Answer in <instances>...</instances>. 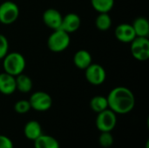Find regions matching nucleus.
Returning <instances> with one entry per match:
<instances>
[{"label":"nucleus","instance_id":"10","mask_svg":"<svg viewBox=\"0 0 149 148\" xmlns=\"http://www.w3.org/2000/svg\"><path fill=\"white\" fill-rule=\"evenodd\" d=\"M115 37L116 38L121 42V43H125V44H130L135 38V32L134 31V28L132 26V24H119L116 28H115V31H114Z\"/></svg>","mask_w":149,"mask_h":148},{"label":"nucleus","instance_id":"11","mask_svg":"<svg viewBox=\"0 0 149 148\" xmlns=\"http://www.w3.org/2000/svg\"><path fill=\"white\" fill-rule=\"evenodd\" d=\"M81 24V19L79 16L76 13H68L63 17L60 29L67 33H72L77 31Z\"/></svg>","mask_w":149,"mask_h":148},{"label":"nucleus","instance_id":"2","mask_svg":"<svg viewBox=\"0 0 149 148\" xmlns=\"http://www.w3.org/2000/svg\"><path fill=\"white\" fill-rule=\"evenodd\" d=\"M3 66L5 72L16 77L23 73L26 66V61L19 52H8L3 58Z\"/></svg>","mask_w":149,"mask_h":148},{"label":"nucleus","instance_id":"7","mask_svg":"<svg viewBox=\"0 0 149 148\" xmlns=\"http://www.w3.org/2000/svg\"><path fill=\"white\" fill-rule=\"evenodd\" d=\"M31 108L37 112L48 111L52 106V97L45 92L38 91L32 93L29 99Z\"/></svg>","mask_w":149,"mask_h":148},{"label":"nucleus","instance_id":"23","mask_svg":"<svg viewBox=\"0 0 149 148\" xmlns=\"http://www.w3.org/2000/svg\"><path fill=\"white\" fill-rule=\"evenodd\" d=\"M8 51H9L8 39L4 35L0 34V59H3L6 56Z\"/></svg>","mask_w":149,"mask_h":148},{"label":"nucleus","instance_id":"4","mask_svg":"<svg viewBox=\"0 0 149 148\" xmlns=\"http://www.w3.org/2000/svg\"><path fill=\"white\" fill-rule=\"evenodd\" d=\"M95 123L100 132H112L117 124L116 113L107 108L98 113Z\"/></svg>","mask_w":149,"mask_h":148},{"label":"nucleus","instance_id":"18","mask_svg":"<svg viewBox=\"0 0 149 148\" xmlns=\"http://www.w3.org/2000/svg\"><path fill=\"white\" fill-rule=\"evenodd\" d=\"M91 4L99 13H108L114 6V0H91Z\"/></svg>","mask_w":149,"mask_h":148},{"label":"nucleus","instance_id":"20","mask_svg":"<svg viewBox=\"0 0 149 148\" xmlns=\"http://www.w3.org/2000/svg\"><path fill=\"white\" fill-rule=\"evenodd\" d=\"M95 25L99 31H106L112 26V18L108 13H100L96 17Z\"/></svg>","mask_w":149,"mask_h":148},{"label":"nucleus","instance_id":"21","mask_svg":"<svg viewBox=\"0 0 149 148\" xmlns=\"http://www.w3.org/2000/svg\"><path fill=\"white\" fill-rule=\"evenodd\" d=\"M100 135L99 137V144L104 148H108L113 144V136L111 132H100Z\"/></svg>","mask_w":149,"mask_h":148},{"label":"nucleus","instance_id":"12","mask_svg":"<svg viewBox=\"0 0 149 148\" xmlns=\"http://www.w3.org/2000/svg\"><path fill=\"white\" fill-rule=\"evenodd\" d=\"M17 90L16 86V77L3 72L0 74V92L3 95H10Z\"/></svg>","mask_w":149,"mask_h":148},{"label":"nucleus","instance_id":"16","mask_svg":"<svg viewBox=\"0 0 149 148\" xmlns=\"http://www.w3.org/2000/svg\"><path fill=\"white\" fill-rule=\"evenodd\" d=\"M34 148H60V146L54 137L42 133L34 140Z\"/></svg>","mask_w":149,"mask_h":148},{"label":"nucleus","instance_id":"9","mask_svg":"<svg viewBox=\"0 0 149 148\" xmlns=\"http://www.w3.org/2000/svg\"><path fill=\"white\" fill-rule=\"evenodd\" d=\"M42 18L44 24L50 29H52L53 31L60 29L63 16L58 10L54 8H49L45 10L43 13Z\"/></svg>","mask_w":149,"mask_h":148},{"label":"nucleus","instance_id":"5","mask_svg":"<svg viewBox=\"0 0 149 148\" xmlns=\"http://www.w3.org/2000/svg\"><path fill=\"white\" fill-rule=\"evenodd\" d=\"M19 16V8L12 1H5L0 4V23L3 24H13Z\"/></svg>","mask_w":149,"mask_h":148},{"label":"nucleus","instance_id":"17","mask_svg":"<svg viewBox=\"0 0 149 148\" xmlns=\"http://www.w3.org/2000/svg\"><path fill=\"white\" fill-rule=\"evenodd\" d=\"M16 86L17 90L22 93H27L32 89V80L31 78L24 73L16 76Z\"/></svg>","mask_w":149,"mask_h":148},{"label":"nucleus","instance_id":"13","mask_svg":"<svg viewBox=\"0 0 149 148\" xmlns=\"http://www.w3.org/2000/svg\"><path fill=\"white\" fill-rule=\"evenodd\" d=\"M73 63L77 68L86 70L93 63L92 55L86 50H79L74 54Z\"/></svg>","mask_w":149,"mask_h":148},{"label":"nucleus","instance_id":"1","mask_svg":"<svg viewBox=\"0 0 149 148\" xmlns=\"http://www.w3.org/2000/svg\"><path fill=\"white\" fill-rule=\"evenodd\" d=\"M108 108L116 114H127L135 106V97L133 92L125 86L112 89L107 97Z\"/></svg>","mask_w":149,"mask_h":148},{"label":"nucleus","instance_id":"15","mask_svg":"<svg viewBox=\"0 0 149 148\" xmlns=\"http://www.w3.org/2000/svg\"><path fill=\"white\" fill-rule=\"evenodd\" d=\"M132 26L135 32L136 37L148 38L149 36V23L146 17H140L134 20Z\"/></svg>","mask_w":149,"mask_h":148},{"label":"nucleus","instance_id":"19","mask_svg":"<svg viewBox=\"0 0 149 148\" xmlns=\"http://www.w3.org/2000/svg\"><path fill=\"white\" fill-rule=\"evenodd\" d=\"M90 107L93 112L97 113L107 109L108 104H107V97L100 96V95L94 96L93 98H92L90 101Z\"/></svg>","mask_w":149,"mask_h":148},{"label":"nucleus","instance_id":"6","mask_svg":"<svg viewBox=\"0 0 149 148\" xmlns=\"http://www.w3.org/2000/svg\"><path fill=\"white\" fill-rule=\"evenodd\" d=\"M131 53L139 61H146L149 58L148 38L136 37L131 43Z\"/></svg>","mask_w":149,"mask_h":148},{"label":"nucleus","instance_id":"14","mask_svg":"<svg viewBox=\"0 0 149 148\" xmlns=\"http://www.w3.org/2000/svg\"><path fill=\"white\" fill-rule=\"evenodd\" d=\"M24 134L26 139L34 141L42 134L41 125L36 120L28 121L24 127Z\"/></svg>","mask_w":149,"mask_h":148},{"label":"nucleus","instance_id":"3","mask_svg":"<svg viewBox=\"0 0 149 148\" xmlns=\"http://www.w3.org/2000/svg\"><path fill=\"white\" fill-rule=\"evenodd\" d=\"M71 42L69 33L61 29L54 30L47 39V46L52 52H62L65 51Z\"/></svg>","mask_w":149,"mask_h":148},{"label":"nucleus","instance_id":"22","mask_svg":"<svg viewBox=\"0 0 149 148\" xmlns=\"http://www.w3.org/2000/svg\"><path fill=\"white\" fill-rule=\"evenodd\" d=\"M31 109V105H30L29 100L21 99V100L17 101L14 105L15 112L19 113V114H24V113H28Z\"/></svg>","mask_w":149,"mask_h":148},{"label":"nucleus","instance_id":"8","mask_svg":"<svg viewBox=\"0 0 149 148\" xmlns=\"http://www.w3.org/2000/svg\"><path fill=\"white\" fill-rule=\"evenodd\" d=\"M85 76L88 83L91 85H100L106 81L107 72L102 65L96 63H92L85 70Z\"/></svg>","mask_w":149,"mask_h":148},{"label":"nucleus","instance_id":"24","mask_svg":"<svg viewBox=\"0 0 149 148\" xmlns=\"http://www.w3.org/2000/svg\"><path fill=\"white\" fill-rule=\"evenodd\" d=\"M0 148H14L11 140L5 135L0 134Z\"/></svg>","mask_w":149,"mask_h":148}]
</instances>
